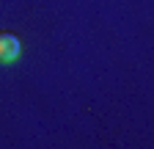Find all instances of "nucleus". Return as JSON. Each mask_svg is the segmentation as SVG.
I'll return each instance as SVG.
<instances>
[{"instance_id":"f257e3e1","label":"nucleus","mask_w":154,"mask_h":149,"mask_svg":"<svg viewBox=\"0 0 154 149\" xmlns=\"http://www.w3.org/2000/svg\"><path fill=\"white\" fill-rule=\"evenodd\" d=\"M22 55V42L14 33H0V64H14Z\"/></svg>"}]
</instances>
